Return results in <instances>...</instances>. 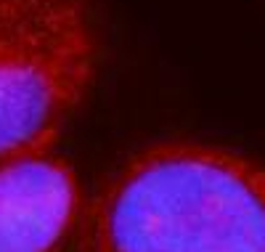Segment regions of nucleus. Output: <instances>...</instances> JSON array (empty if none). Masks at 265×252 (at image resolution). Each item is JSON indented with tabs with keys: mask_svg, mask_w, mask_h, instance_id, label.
I'll use <instances>...</instances> for the list:
<instances>
[{
	"mask_svg": "<svg viewBox=\"0 0 265 252\" xmlns=\"http://www.w3.org/2000/svg\"><path fill=\"white\" fill-rule=\"evenodd\" d=\"M83 210L74 167L53 146L0 160V252H61Z\"/></svg>",
	"mask_w": 265,
	"mask_h": 252,
	"instance_id": "obj_3",
	"label": "nucleus"
},
{
	"mask_svg": "<svg viewBox=\"0 0 265 252\" xmlns=\"http://www.w3.org/2000/svg\"><path fill=\"white\" fill-rule=\"evenodd\" d=\"M74 252H265V165L210 144L146 146L93 194Z\"/></svg>",
	"mask_w": 265,
	"mask_h": 252,
	"instance_id": "obj_1",
	"label": "nucleus"
},
{
	"mask_svg": "<svg viewBox=\"0 0 265 252\" xmlns=\"http://www.w3.org/2000/svg\"><path fill=\"white\" fill-rule=\"evenodd\" d=\"M96 59L90 0H0V160L53 146Z\"/></svg>",
	"mask_w": 265,
	"mask_h": 252,
	"instance_id": "obj_2",
	"label": "nucleus"
}]
</instances>
